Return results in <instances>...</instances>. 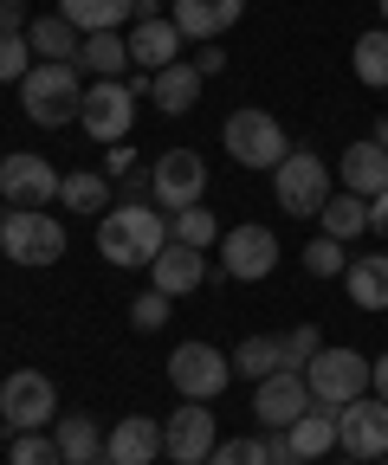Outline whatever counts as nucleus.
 <instances>
[{
  "label": "nucleus",
  "instance_id": "nucleus-1",
  "mask_svg": "<svg viewBox=\"0 0 388 465\" xmlns=\"http://www.w3.org/2000/svg\"><path fill=\"white\" fill-rule=\"evenodd\" d=\"M162 246H169V213H162L155 201H117L97 220V252L110 265H124V272L155 265Z\"/></svg>",
  "mask_w": 388,
  "mask_h": 465
},
{
  "label": "nucleus",
  "instance_id": "nucleus-2",
  "mask_svg": "<svg viewBox=\"0 0 388 465\" xmlns=\"http://www.w3.org/2000/svg\"><path fill=\"white\" fill-rule=\"evenodd\" d=\"M20 110L33 116L39 130H65L72 116L85 110V84H78V65H33L20 78Z\"/></svg>",
  "mask_w": 388,
  "mask_h": 465
},
{
  "label": "nucleus",
  "instance_id": "nucleus-3",
  "mask_svg": "<svg viewBox=\"0 0 388 465\" xmlns=\"http://www.w3.org/2000/svg\"><path fill=\"white\" fill-rule=\"evenodd\" d=\"M0 252H7V265L45 272V265L65 259V226L45 207H7V220H0Z\"/></svg>",
  "mask_w": 388,
  "mask_h": 465
},
{
  "label": "nucleus",
  "instance_id": "nucleus-4",
  "mask_svg": "<svg viewBox=\"0 0 388 465\" xmlns=\"http://www.w3.org/2000/svg\"><path fill=\"white\" fill-rule=\"evenodd\" d=\"M220 143H227V155L240 168H265V174L292 155V136H285V124L272 110H234L227 124H220Z\"/></svg>",
  "mask_w": 388,
  "mask_h": 465
},
{
  "label": "nucleus",
  "instance_id": "nucleus-5",
  "mask_svg": "<svg viewBox=\"0 0 388 465\" xmlns=\"http://www.w3.org/2000/svg\"><path fill=\"white\" fill-rule=\"evenodd\" d=\"M369 375H375V362L356 356V349H317L311 369H304L317 407H350V401H363V394H369Z\"/></svg>",
  "mask_w": 388,
  "mask_h": 465
},
{
  "label": "nucleus",
  "instance_id": "nucleus-6",
  "mask_svg": "<svg viewBox=\"0 0 388 465\" xmlns=\"http://www.w3.org/2000/svg\"><path fill=\"white\" fill-rule=\"evenodd\" d=\"M272 194H279V207L292 220H317L323 201H330V174H323V155L311 149H292L279 168H272Z\"/></svg>",
  "mask_w": 388,
  "mask_h": 465
},
{
  "label": "nucleus",
  "instance_id": "nucleus-7",
  "mask_svg": "<svg viewBox=\"0 0 388 465\" xmlns=\"http://www.w3.org/2000/svg\"><path fill=\"white\" fill-rule=\"evenodd\" d=\"M201 188H207V162H201L194 149H169V155L149 162V201H155L162 213L201 207Z\"/></svg>",
  "mask_w": 388,
  "mask_h": 465
},
{
  "label": "nucleus",
  "instance_id": "nucleus-8",
  "mask_svg": "<svg viewBox=\"0 0 388 465\" xmlns=\"http://www.w3.org/2000/svg\"><path fill=\"white\" fill-rule=\"evenodd\" d=\"M78 124H85L104 149H117V143L130 136V124H136V91H130L124 78H91V84H85Z\"/></svg>",
  "mask_w": 388,
  "mask_h": 465
},
{
  "label": "nucleus",
  "instance_id": "nucleus-9",
  "mask_svg": "<svg viewBox=\"0 0 388 465\" xmlns=\"http://www.w3.org/2000/svg\"><path fill=\"white\" fill-rule=\"evenodd\" d=\"M59 188H65V174L52 168L45 155H33V149L0 155V201H7V207H52Z\"/></svg>",
  "mask_w": 388,
  "mask_h": 465
},
{
  "label": "nucleus",
  "instance_id": "nucleus-10",
  "mask_svg": "<svg viewBox=\"0 0 388 465\" xmlns=\"http://www.w3.org/2000/svg\"><path fill=\"white\" fill-rule=\"evenodd\" d=\"M52 414H59V394H52V381L39 369H14L0 381V420H7V433H39Z\"/></svg>",
  "mask_w": 388,
  "mask_h": 465
},
{
  "label": "nucleus",
  "instance_id": "nucleus-11",
  "mask_svg": "<svg viewBox=\"0 0 388 465\" xmlns=\"http://www.w3.org/2000/svg\"><path fill=\"white\" fill-rule=\"evenodd\" d=\"M220 272L240 278V284H259L279 272V232L272 226H234V232H220Z\"/></svg>",
  "mask_w": 388,
  "mask_h": 465
},
{
  "label": "nucleus",
  "instance_id": "nucleus-12",
  "mask_svg": "<svg viewBox=\"0 0 388 465\" xmlns=\"http://www.w3.org/2000/svg\"><path fill=\"white\" fill-rule=\"evenodd\" d=\"M227 375H234V362L220 356L214 342H201V336L175 342V356H169V381H175L188 401H214L220 388H227Z\"/></svg>",
  "mask_w": 388,
  "mask_h": 465
},
{
  "label": "nucleus",
  "instance_id": "nucleus-13",
  "mask_svg": "<svg viewBox=\"0 0 388 465\" xmlns=\"http://www.w3.org/2000/svg\"><path fill=\"white\" fill-rule=\"evenodd\" d=\"M337 446L350 459H388V401L382 394H363L350 407H337Z\"/></svg>",
  "mask_w": 388,
  "mask_h": 465
},
{
  "label": "nucleus",
  "instance_id": "nucleus-14",
  "mask_svg": "<svg viewBox=\"0 0 388 465\" xmlns=\"http://www.w3.org/2000/svg\"><path fill=\"white\" fill-rule=\"evenodd\" d=\"M311 381L304 375H292V369H279V375H265L259 388H253V420L259 427H272V433H285L292 420H304L311 414Z\"/></svg>",
  "mask_w": 388,
  "mask_h": 465
},
{
  "label": "nucleus",
  "instance_id": "nucleus-15",
  "mask_svg": "<svg viewBox=\"0 0 388 465\" xmlns=\"http://www.w3.org/2000/svg\"><path fill=\"white\" fill-rule=\"evenodd\" d=\"M220 446V427L207 414V401H182L169 427H162V452H169L175 465H207V452Z\"/></svg>",
  "mask_w": 388,
  "mask_h": 465
},
{
  "label": "nucleus",
  "instance_id": "nucleus-16",
  "mask_svg": "<svg viewBox=\"0 0 388 465\" xmlns=\"http://www.w3.org/2000/svg\"><path fill=\"white\" fill-rule=\"evenodd\" d=\"M162 459V420L130 414L104 433V465H155Z\"/></svg>",
  "mask_w": 388,
  "mask_h": 465
},
{
  "label": "nucleus",
  "instance_id": "nucleus-17",
  "mask_svg": "<svg viewBox=\"0 0 388 465\" xmlns=\"http://www.w3.org/2000/svg\"><path fill=\"white\" fill-rule=\"evenodd\" d=\"M240 14H246V0H175V26H182V39H201V45H220V33L227 26H240Z\"/></svg>",
  "mask_w": 388,
  "mask_h": 465
},
{
  "label": "nucleus",
  "instance_id": "nucleus-18",
  "mask_svg": "<svg viewBox=\"0 0 388 465\" xmlns=\"http://www.w3.org/2000/svg\"><path fill=\"white\" fill-rule=\"evenodd\" d=\"M201 278H207V252H194V246H182V240H169V246L155 252V265H149V284L169 291V298H188Z\"/></svg>",
  "mask_w": 388,
  "mask_h": 465
},
{
  "label": "nucleus",
  "instance_id": "nucleus-19",
  "mask_svg": "<svg viewBox=\"0 0 388 465\" xmlns=\"http://www.w3.org/2000/svg\"><path fill=\"white\" fill-rule=\"evenodd\" d=\"M130 65H143V72L182 65V26H175V20H143V26L130 33Z\"/></svg>",
  "mask_w": 388,
  "mask_h": 465
},
{
  "label": "nucleus",
  "instance_id": "nucleus-20",
  "mask_svg": "<svg viewBox=\"0 0 388 465\" xmlns=\"http://www.w3.org/2000/svg\"><path fill=\"white\" fill-rule=\"evenodd\" d=\"M337 174H343V188H350V194L375 201V194H388V149H375V136H369V143H350Z\"/></svg>",
  "mask_w": 388,
  "mask_h": 465
},
{
  "label": "nucleus",
  "instance_id": "nucleus-21",
  "mask_svg": "<svg viewBox=\"0 0 388 465\" xmlns=\"http://www.w3.org/2000/svg\"><path fill=\"white\" fill-rule=\"evenodd\" d=\"M201 72L194 65H169V72H149V97H155V110L162 116H188L194 104H201Z\"/></svg>",
  "mask_w": 388,
  "mask_h": 465
},
{
  "label": "nucleus",
  "instance_id": "nucleus-22",
  "mask_svg": "<svg viewBox=\"0 0 388 465\" xmlns=\"http://www.w3.org/2000/svg\"><path fill=\"white\" fill-rule=\"evenodd\" d=\"M285 446H292V459H323L330 446H337V407H311L304 420H292L285 427Z\"/></svg>",
  "mask_w": 388,
  "mask_h": 465
},
{
  "label": "nucleus",
  "instance_id": "nucleus-23",
  "mask_svg": "<svg viewBox=\"0 0 388 465\" xmlns=\"http://www.w3.org/2000/svg\"><path fill=\"white\" fill-rule=\"evenodd\" d=\"M26 39H33V52L45 58V65H78V45H85V33H78L65 14L33 20V26H26Z\"/></svg>",
  "mask_w": 388,
  "mask_h": 465
},
{
  "label": "nucleus",
  "instance_id": "nucleus-24",
  "mask_svg": "<svg viewBox=\"0 0 388 465\" xmlns=\"http://www.w3.org/2000/svg\"><path fill=\"white\" fill-rule=\"evenodd\" d=\"M59 14L78 33H117L124 20H136V0H59Z\"/></svg>",
  "mask_w": 388,
  "mask_h": 465
},
{
  "label": "nucleus",
  "instance_id": "nucleus-25",
  "mask_svg": "<svg viewBox=\"0 0 388 465\" xmlns=\"http://www.w3.org/2000/svg\"><path fill=\"white\" fill-rule=\"evenodd\" d=\"M124 65H130V39H124V33H85L78 72H91V78H124Z\"/></svg>",
  "mask_w": 388,
  "mask_h": 465
},
{
  "label": "nucleus",
  "instance_id": "nucleus-26",
  "mask_svg": "<svg viewBox=\"0 0 388 465\" xmlns=\"http://www.w3.org/2000/svg\"><path fill=\"white\" fill-rule=\"evenodd\" d=\"M350 304L356 311H388V252L375 259H350Z\"/></svg>",
  "mask_w": 388,
  "mask_h": 465
},
{
  "label": "nucleus",
  "instance_id": "nucleus-27",
  "mask_svg": "<svg viewBox=\"0 0 388 465\" xmlns=\"http://www.w3.org/2000/svg\"><path fill=\"white\" fill-rule=\"evenodd\" d=\"M110 174H91V168H78V174H65V188H59V201H65V213H91V220H104L110 213Z\"/></svg>",
  "mask_w": 388,
  "mask_h": 465
},
{
  "label": "nucleus",
  "instance_id": "nucleus-28",
  "mask_svg": "<svg viewBox=\"0 0 388 465\" xmlns=\"http://www.w3.org/2000/svg\"><path fill=\"white\" fill-rule=\"evenodd\" d=\"M52 440H59L65 465H97V459H104V433H97V420H91V414H65Z\"/></svg>",
  "mask_w": 388,
  "mask_h": 465
},
{
  "label": "nucleus",
  "instance_id": "nucleus-29",
  "mask_svg": "<svg viewBox=\"0 0 388 465\" xmlns=\"http://www.w3.org/2000/svg\"><path fill=\"white\" fill-rule=\"evenodd\" d=\"M207 465H292L285 440H220L207 452Z\"/></svg>",
  "mask_w": 388,
  "mask_h": 465
},
{
  "label": "nucleus",
  "instance_id": "nucleus-30",
  "mask_svg": "<svg viewBox=\"0 0 388 465\" xmlns=\"http://www.w3.org/2000/svg\"><path fill=\"white\" fill-rule=\"evenodd\" d=\"M317 220H323L330 240H356V232H369V201L343 188V194H330V201H323V213H317Z\"/></svg>",
  "mask_w": 388,
  "mask_h": 465
},
{
  "label": "nucleus",
  "instance_id": "nucleus-31",
  "mask_svg": "<svg viewBox=\"0 0 388 465\" xmlns=\"http://www.w3.org/2000/svg\"><path fill=\"white\" fill-rule=\"evenodd\" d=\"M350 65H356V78H363L369 91H388V26H369V33L356 39Z\"/></svg>",
  "mask_w": 388,
  "mask_h": 465
},
{
  "label": "nucleus",
  "instance_id": "nucleus-32",
  "mask_svg": "<svg viewBox=\"0 0 388 465\" xmlns=\"http://www.w3.org/2000/svg\"><path fill=\"white\" fill-rule=\"evenodd\" d=\"M234 369L246 375V381H265V375H279L285 362H279V336H246L240 349H234Z\"/></svg>",
  "mask_w": 388,
  "mask_h": 465
},
{
  "label": "nucleus",
  "instance_id": "nucleus-33",
  "mask_svg": "<svg viewBox=\"0 0 388 465\" xmlns=\"http://www.w3.org/2000/svg\"><path fill=\"white\" fill-rule=\"evenodd\" d=\"M169 240H182V246L207 252V246L220 240V226H214V213H207V207H188V213H169Z\"/></svg>",
  "mask_w": 388,
  "mask_h": 465
},
{
  "label": "nucleus",
  "instance_id": "nucleus-34",
  "mask_svg": "<svg viewBox=\"0 0 388 465\" xmlns=\"http://www.w3.org/2000/svg\"><path fill=\"white\" fill-rule=\"evenodd\" d=\"M317 349H323V330H317V323H298V330H285V336H279V362H285L292 375H304Z\"/></svg>",
  "mask_w": 388,
  "mask_h": 465
},
{
  "label": "nucleus",
  "instance_id": "nucleus-35",
  "mask_svg": "<svg viewBox=\"0 0 388 465\" xmlns=\"http://www.w3.org/2000/svg\"><path fill=\"white\" fill-rule=\"evenodd\" d=\"M7 465H65V452L52 433H20V440H7Z\"/></svg>",
  "mask_w": 388,
  "mask_h": 465
},
{
  "label": "nucleus",
  "instance_id": "nucleus-36",
  "mask_svg": "<svg viewBox=\"0 0 388 465\" xmlns=\"http://www.w3.org/2000/svg\"><path fill=\"white\" fill-rule=\"evenodd\" d=\"M304 272H311V278H343V272H350V259H343V240L317 232V240L304 246Z\"/></svg>",
  "mask_w": 388,
  "mask_h": 465
},
{
  "label": "nucleus",
  "instance_id": "nucleus-37",
  "mask_svg": "<svg viewBox=\"0 0 388 465\" xmlns=\"http://www.w3.org/2000/svg\"><path fill=\"white\" fill-rule=\"evenodd\" d=\"M26 72H33V39L0 26V84H14V78H26Z\"/></svg>",
  "mask_w": 388,
  "mask_h": 465
},
{
  "label": "nucleus",
  "instance_id": "nucleus-38",
  "mask_svg": "<svg viewBox=\"0 0 388 465\" xmlns=\"http://www.w3.org/2000/svg\"><path fill=\"white\" fill-rule=\"evenodd\" d=\"M169 304H175L169 291H155V284H149L143 298L130 304V323H136V330H162V323H169Z\"/></svg>",
  "mask_w": 388,
  "mask_h": 465
},
{
  "label": "nucleus",
  "instance_id": "nucleus-39",
  "mask_svg": "<svg viewBox=\"0 0 388 465\" xmlns=\"http://www.w3.org/2000/svg\"><path fill=\"white\" fill-rule=\"evenodd\" d=\"M104 174H110V182H130V174H143V162H136V149H130V143H117V149H110V155H104Z\"/></svg>",
  "mask_w": 388,
  "mask_h": 465
},
{
  "label": "nucleus",
  "instance_id": "nucleus-40",
  "mask_svg": "<svg viewBox=\"0 0 388 465\" xmlns=\"http://www.w3.org/2000/svg\"><path fill=\"white\" fill-rule=\"evenodd\" d=\"M194 72H201V78H220V72H227V52H220V45H201V52H194Z\"/></svg>",
  "mask_w": 388,
  "mask_h": 465
},
{
  "label": "nucleus",
  "instance_id": "nucleus-41",
  "mask_svg": "<svg viewBox=\"0 0 388 465\" xmlns=\"http://www.w3.org/2000/svg\"><path fill=\"white\" fill-rule=\"evenodd\" d=\"M0 26H7V33H26L33 20H26V7H20V0H0Z\"/></svg>",
  "mask_w": 388,
  "mask_h": 465
},
{
  "label": "nucleus",
  "instance_id": "nucleus-42",
  "mask_svg": "<svg viewBox=\"0 0 388 465\" xmlns=\"http://www.w3.org/2000/svg\"><path fill=\"white\" fill-rule=\"evenodd\" d=\"M369 232H382V240H388V194L369 201Z\"/></svg>",
  "mask_w": 388,
  "mask_h": 465
},
{
  "label": "nucleus",
  "instance_id": "nucleus-43",
  "mask_svg": "<svg viewBox=\"0 0 388 465\" xmlns=\"http://www.w3.org/2000/svg\"><path fill=\"white\" fill-rule=\"evenodd\" d=\"M369 388H375V394L388 401V356H375V375H369Z\"/></svg>",
  "mask_w": 388,
  "mask_h": 465
},
{
  "label": "nucleus",
  "instance_id": "nucleus-44",
  "mask_svg": "<svg viewBox=\"0 0 388 465\" xmlns=\"http://www.w3.org/2000/svg\"><path fill=\"white\" fill-rule=\"evenodd\" d=\"M375 149H388V116H382V124H375Z\"/></svg>",
  "mask_w": 388,
  "mask_h": 465
},
{
  "label": "nucleus",
  "instance_id": "nucleus-45",
  "mask_svg": "<svg viewBox=\"0 0 388 465\" xmlns=\"http://www.w3.org/2000/svg\"><path fill=\"white\" fill-rule=\"evenodd\" d=\"M382 26H388V0H382Z\"/></svg>",
  "mask_w": 388,
  "mask_h": 465
},
{
  "label": "nucleus",
  "instance_id": "nucleus-46",
  "mask_svg": "<svg viewBox=\"0 0 388 465\" xmlns=\"http://www.w3.org/2000/svg\"><path fill=\"white\" fill-rule=\"evenodd\" d=\"M350 465H369V459H350Z\"/></svg>",
  "mask_w": 388,
  "mask_h": 465
},
{
  "label": "nucleus",
  "instance_id": "nucleus-47",
  "mask_svg": "<svg viewBox=\"0 0 388 465\" xmlns=\"http://www.w3.org/2000/svg\"><path fill=\"white\" fill-rule=\"evenodd\" d=\"M292 465H304V459H292Z\"/></svg>",
  "mask_w": 388,
  "mask_h": 465
},
{
  "label": "nucleus",
  "instance_id": "nucleus-48",
  "mask_svg": "<svg viewBox=\"0 0 388 465\" xmlns=\"http://www.w3.org/2000/svg\"><path fill=\"white\" fill-rule=\"evenodd\" d=\"M375 465H388V459H375Z\"/></svg>",
  "mask_w": 388,
  "mask_h": 465
},
{
  "label": "nucleus",
  "instance_id": "nucleus-49",
  "mask_svg": "<svg viewBox=\"0 0 388 465\" xmlns=\"http://www.w3.org/2000/svg\"><path fill=\"white\" fill-rule=\"evenodd\" d=\"M0 220H7V213H0Z\"/></svg>",
  "mask_w": 388,
  "mask_h": 465
}]
</instances>
